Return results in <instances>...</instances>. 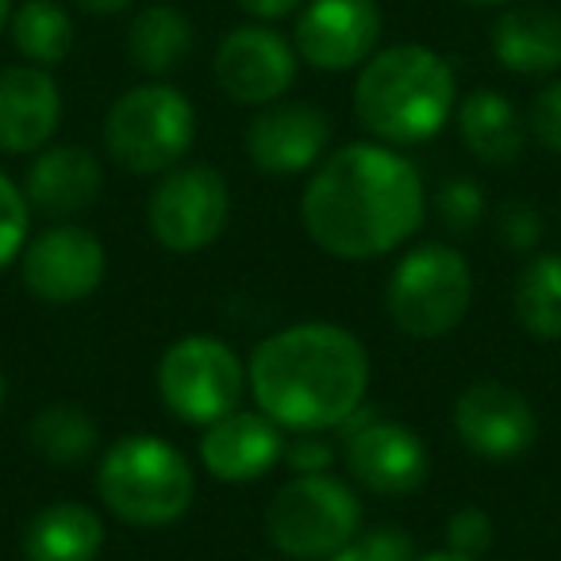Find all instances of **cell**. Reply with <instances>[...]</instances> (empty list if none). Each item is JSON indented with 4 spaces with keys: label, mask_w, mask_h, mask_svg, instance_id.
Masks as SVG:
<instances>
[{
    "label": "cell",
    "mask_w": 561,
    "mask_h": 561,
    "mask_svg": "<svg viewBox=\"0 0 561 561\" xmlns=\"http://www.w3.org/2000/svg\"><path fill=\"white\" fill-rule=\"evenodd\" d=\"M12 47L27 66L55 70L73 50V20L58 0H24L9 20Z\"/></svg>",
    "instance_id": "603a6c76"
},
{
    "label": "cell",
    "mask_w": 561,
    "mask_h": 561,
    "mask_svg": "<svg viewBox=\"0 0 561 561\" xmlns=\"http://www.w3.org/2000/svg\"><path fill=\"white\" fill-rule=\"evenodd\" d=\"M454 431L477 458L507 461L535 446L538 415L519 389L504 381H473L454 400Z\"/></svg>",
    "instance_id": "5bb4252c"
},
{
    "label": "cell",
    "mask_w": 561,
    "mask_h": 561,
    "mask_svg": "<svg viewBox=\"0 0 561 561\" xmlns=\"http://www.w3.org/2000/svg\"><path fill=\"white\" fill-rule=\"evenodd\" d=\"M458 119V135L466 150L484 165H512L523 154L527 142V124H523L519 108L496 89H473L466 101L454 108Z\"/></svg>",
    "instance_id": "ffe728a7"
},
{
    "label": "cell",
    "mask_w": 561,
    "mask_h": 561,
    "mask_svg": "<svg viewBox=\"0 0 561 561\" xmlns=\"http://www.w3.org/2000/svg\"><path fill=\"white\" fill-rule=\"evenodd\" d=\"M331 119L308 101L265 104L247 127V158L265 178H297L323 162Z\"/></svg>",
    "instance_id": "9a60e30c"
},
{
    "label": "cell",
    "mask_w": 561,
    "mask_h": 561,
    "mask_svg": "<svg viewBox=\"0 0 561 561\" xmlns=\"http://www.w3.org/2000/svg\"><path fill=\"white\" fill-rule=\"evenodd\" d=\"M27 443L55 466H81V461L96 454L101 427L81 404L58 400V404H47L43 412H35V420L27 423Z\"/></svg>",
    "instance_id": "cb8c5ba5"
},
{
    "label": "cell",
    "mask_w": 561,
    "mask_h": 561,
    "mask_svg": "<svg viewBox=\"0 0 561 561\" xmlns=\"http://www.w3.org/2000/svg\"><path fill=\"white\" fill-rule=\"evenodd\" d=\"M196 142V108L165 81L127 89L104 116V150L139 178H162L185 162Z\"/></svg>",
    "instance_id": "5b68a950"
},
{
    "label": "cell",
    "mask_w": 561,
    "mask_h": 561,
    "mask_svg": "<svg viewBox=\"0 0 561 561\" xmlns=\"http://www.w3.org/2000/svg\"><path fill=\"white\" fill-rule=\"evenodd\" d=\"M438 219L450 234H469L484 219V188L473 178H450L443 181L435 196Z\"/></svg>",
    "instance_id": "4316f807"
},
{
    "label": "cell",
    "mask_w": 561,
    "mask_h": 561,
    "mask_svg": "<svg viewBox=\"0 0 561 561\" xmlns=\"http://www.w3.org/2000/svg\"><path fill=\"white\" fill-rule=\"evenodd\" d=\"M9 20H12V0H0V32H4Z\"/></svg>",
    "instance_id": "8d00e7d4"
},
{
    "label": "cell",
    "mask_w": 561,
    "mask_h": 561,
    "mask_svg": "<svg viewBox=\"0 0 561 561\" xmlns=\"http://www.w3.org/2000/svg\"><path fill=\"white\" fill-rule=\"evenodd\" d=\"M328 561H369V558L362 553V546H358V542H346L343 550H335Z\"/></svg>",
    "instance_id": "e575fe53"
},
{
    "label": "cell",
    "mask_w": 561,
    "mask_h": 561,
    "mask_svg": "<svg viewBox=\"0 0 561 561\" xmlns=\"http://www.w3.org/2000/svg\"><path fill=\"white\" fill-rule=\"evenodd\" d=\"M4 392L9 389H4V374H0V404H4Z\"/></svg>",
    "instance_id": "f35d334b"
},
{
    "label": "cell",
    "mask_w": 561,
    "mask_h": 561,
    "mask_svg": "<svg viewBox=\"0 0 561 561\" xmlns=\"http://www.w3.org/2000/svg\"><path fill=\"white\" fill-rule=\"evenodd\" d=\"M354 542L362 546L369 561H415V542L404 527H392V523H381V527L358 530Z\"/></svg>",
    "instance_id": "f1b7e54d"
},
{
    "label": "cell",
    "mask_w": 561,
    "mask_h": 561,
    "mask_svg": "<svg viewBox=\"0 0 561 561\" xmlns=\"http://www.w3.org/2000/svg\"><path fill=\"white\" fill-rule=\"evenodd\" d=\"M280 458H285V438L265 412L234 408L231 415L204 427L201 466L224 484L262 481Z\"/></svg>",
    "instance_id": "2e32d148"
},
{
    "label": "cell",
    "mask_w": 561,
    "mask_h": 561,
    "mask_svg": "<svg viewBox=\"0 0 561 561\" xmlns=\"http://www.w3.org/2000/svg\"><path fill=\"white\" fill-rule=\"evenodd\" d=\"M96 496L131 527H165L188 512L196 473L173 443L158 435H124L96 466Z\"/></svg>",
    "instance_id": "277c9868"
},
{
    "label": "cell",
    "mask_w": 561,
    "mask_h": 561,
    "mask_svg": "<svg viewBox=\"0 0 561 561\" xmlns=\"http://www.w3.org/2000/svg\"><path fill=\"white\" fill-rule=\"evenodd\" d=\"M247 392L242 358L211 335H185L158 362V397L181 423L208 427L239 408Z\"/></svg>",
    "instance_id": "ba28073f"
},
{
    "label": "cell",
    "mask_w": 561,
    "mask_h": 561,
    "mask_svg": "<svg viewBox=\"0 0 561 561\" xmlns=\"http://www.w3.org/2000/svg\"><path fill=\"white\" fill-rule=\"evenodd\" d=\"M496 234L512 250H530L538 239H542V216H538V211L530 208V204L512 201V204H504V208H500Z\"/></svg>",
    "instance_id": "f546056e"
},
{
    "label": "cell",
    "mask_w": 561,
    "mask_h": 561,
    "mask_svg": "<svg viewBox=\"0 0 561 561\" xmlns=\"http://www.w3.org/2000/svg\"><path fill=\"white\" fill-rule=\"evenodd\" d=\"M27 227H32V204L24 188L0 173V270H9L27 247Z\"/></svg>",
    "instance_id": "484cf974"
},
{
    "label": "cell",
    "mask_w": 561,
    "mask_h": 561,
    "mask_svg": "<svg viewBox=\"0 0 561 561\" xmlns=\"http://www.w3.org/2000/svg\"><path fill=\"white\" fill-rule=\"evenodd\" d=\"M415 561H473V558L454 553V550H438V553H415Z\"/></svg>",
    "instance_id": "d590c367"
},
{
    "label": "cell",
    "mask_w": 561,
    "mask_h": 561,
    "mask_svg": "<svg viewBox=\"0 0 561 561\" xmlns=\"http://www.w3.org/2000/svg\"><path fill=\"white\" fill-rule=\"evenodd\" d=\"M492 55L507 73L546 78L561 70V12L553 9H507L492 24Z\"/></svg>",
    "instance_id": "d6986e66"
},
{
    "label": "cell",
    "mask_w": 561,
    "mask_h": 561,
    "mask_svg": "<svg viewBox=\"0 0 561 561\" xmlns=\"http://www.w3.org/2000/svg\"><path fill=\"white\" fill-rule=\"evenodd\" d=\"M104 550V519L78 500H55L32 515L24 530L27 561H96Z\"/></svg>",
    "instance_id": "44dd1931"
},
{
    "label": "cell",
    "mask_w": 561,
    "mask_h": 561,
    "mask_svg": "<svg viewBox=\"0 0 561 561\" xmlns=\"http://www.w3.org/2000/svg\"><path fill=\"white\" fill-rule=\"evenodd\" d=\"M297 47L265 24H242L224 35L216 50V85L234 104H277L297 81Z\"/></svg>",
    "instance_id": "8fae6325"
},
{
    "label": "cell",
    "mask_w": 561,
    "mask_h": 561,
    "mask_svg": "<svg viewBox=\"0 0 561 561\" xmlns=\"http://www.w3.org/2000/svg\"><path fill=\"white\" fill-rule=\"evenodd\" d=\"M515 320L535 339H561V254H535L515 277Z\"/></svg>",
    "instance_id": "d4e9b609"
},
{
    "label": "cell",
    "mask_w": 561,
    "mask_h": 561,
    "mask_svg": "<svg viewBox=\"0 0 561 561\" xmlns=\"http://www.w3.org/2000/svg\"><path fill=\"white\" fill-rule=\"evenodd\" d=\"M530 135L542 142L546 150L561 154V81H550L530 104Z\"/></svg>",
    "instance_id": "4dcf8cb0"
},
{
    "label": "cell",
    "mask_w": 561,
    "mask_h": 561,
    "mask_svg": "<svg viewBox=\"0 0 561 561\" xmlns=\"http://www.w3.org/2000/svg\"><path fill=\"white\" fill-rule=\"evenodd\" d=\"M231 219V193L219 170L208 162L173 165L162 173L147 204V224L158 247L170 254H196L208 250Z\"/></svg>",
    "instance_id": "9c48e42d"
},
{
    "label": "cell",
    "mask_w": 561,
    "mask_h": 561,
    "mask_svg": "<svg viewBox=\"0 0 561 561\" xmlns=\"http://www.w3.org/2000/svg\"><path fill=\"white\" fill-rule=\"evenodd\" d=\"M101 188H104L101 158L89 147H78V142L43 147L24 173L27 204H32V211L50 219H66L93 208Z\"/></svg>",
    "instance_id": "ac0fdd59"
},
{
    "label": "cell",
    "mask_w": 561,
    "mask_h": 561,
    "mask_svg": "<svg viewBox=\"0 0 561 561\" xmlns=\"http://www.w3.org/2000/svg\"><path fill=\"white\" fill-rule=\"evenodd\" d=\"M458 78L438 50L397 43L374 50L354 81V116L385 147H420L450 124Z\"/></svg>",
    "instance_id": "3957f363"
},
{
    "label": "cell",
    "mask_w": 561,
    "mask_h": 561,
    "mask_svg": "<svg viewBox=\"0 0 561 561\" xmlns=\"http://www.w3.org/2000/svg\"><path fill=\"white\" fill-rule=\"evenodd\" d=\"M492 538H496V527L484 507H458L446 523V550L466 553L473 561H481L492 550Z\"/></svg>",
    "instance_id": "83f0119b"
},
{
    "label": "cell",
    "mask_w": 561,
    "mask_h": 561,
    "mask_svg": "<svg viewBox=\"0 0 561 561\" xmlns=\"http://www.w3.org/2000/svg\"><path fill=\"white\" fill-rule=\"evenodd\" d=\"M81 12H89V16H116V12H127L135 4V0H73Z\"/></svg>",
    "instance_id": "836d02e7"
},
{
    "label": "cell",
    "mask_w": 561,
    "mask_h": 561,
    "mask_svg": "<svg viewBox=\"0 0 561 561\" xmlns=\"http://www.w3.org/2000/svg\"><path fill=\"white\" fill-rule=\"evenodd\" d=\"M193 20L173 4H147L127 27V55L150 78L173 73L193 55Z\"/></svg>",
    "instance_id": "7402d4cb"
},
{
    "label": "cell",
    "mask_w": 561,
    "mask_h": 561,
    "mask_svg": "<svg viewBox=\"0 0 561 561\" xmlns=\"http://www.w3.org/2000/svg\"><path fill=\"white\" fill-rule=\"evenodd\" d=\"M466 4H512V0H466Z\"/></svg>",
    "instance_id": "74e56055"
},
{
    "label": "cell",
    "mask_w": 561,
    "mask_h": 561,
    "mask_svg": "<svg viewBox=\"0 0 561 561\" xmlns=\"http://www.w3.org/2000/svg\"><path fill=\"white\" fill-rule=\"evenodd\" d=\"M108 270V250L89 227L58 224L27 239L20 254V277L35 300L47 305H78L101 289Z\"/></svg>",
    "instance_id": "30bf717a"
},
{
    "label": "cell",
    "mask_w": 561,
    "mask_h": 561,
    "mask_svg": "<svg viewBox=\"0 0 561 561\" xmlns=\"http://www.w3.org/2000/svg\"><path fill=\"white\" fill-rule=\"evenodd\" d=\"M247 16H254L257 24H270V20H285L297 9H305V0H234Z\"/></svg>",
    "instance_id": "d6a6232c"
},
{
    "label": "cell",
    "mask_w": 561,
    "mask_h": 561,
    "mask_svg": "<svg viewBox=\"0 0 561 561\" xmlns=\"http://www.w3.org/2000/svg\"><path fill=\"white\" fill-rule=\"evenodd\" d=\"M343 431V461L362 489L377 496H408L427 481L431 454L412 427L392 420H351Z\"/></svg>",
    "instance_id": "4fadbf2b"
},
{
    "label": "cell",
    "mask_w": 561,
    "mask_h": 561,
    "mask_svg": "<svg viewBox=\"0 0 561 561\" xmlns=\"http://www.w3.org/2000/svg\"><path fill=\"white\" fill-rule=\"evenodd\" d=\"M285 461H289L293 473H331V466H335V450H331L323 438H293L289 446H285Z\"/></svg>",
    "instance_id": "1f68e13d"
},
{
    "label": "cell",
    "mask_w": 561,
    "mask_h": 561,
    "mask_svg": "<svg viewBox=\"0 0 561 561\" xmlns=\"http://www.w3.org/2000/svg\"><path fill=\"white\" fill-rule=\"evenodd\" d=\"M62 124V93L50 70L9 66L0 70V150L39 154Z\"/></svg>",
    "instance_id": "e0dca14e"
},
{
    "label": "cell",
    "mask_w": 561,
    "mask_h": 561,
    "mask_svg": "<svg viewBox=\"0 0 561 561\" xmlns=\"http://www.w3.org/2000/svg\"><path fill=\"white\" fill-rule=\"evenodd\" d=\"M254 408L280 431L320 435L346 427L369 392V354L339 323H293L262 339L247 362Z\"/></svg>",
    "instance_id": "7a4b0ae2"
},
{
    "label": "cell",
    "mask_w": 561,
    "mask_h": 561,
    "mask_svg": "<svg viewBox=\"0 0 561 561\" xmlns=\"http://www.w3.org/2000/svg\"><path fill=\"white\" fill-rule=\"evenodd\" d=\"M381 43V9L374 0H305L293 47L323 73L362 70Z\"/></svg>",
    "instance_id": "7c38bea8"
},
{
    "label": "cell",
    "mask_w": 561,
    "mask_h": 561,
    "mask_svg": "<svg viewBox=\"0 0 561 561\" xmlns=\"http://www.w3.org/2000/svg\"><path fill=\"white\" fill-rule=\"evenodd\" d=\"M473 305V270L446 242H423L397 262L385 289L392 323L412 339H443Z\"/></svg>",
    "instance_id": "52a82bcc"
},
{
    "label": "cell",
    "mask_w": 561,
    "mask_h": 561,
    "mask_svg": "<svg viewBox=\"0 0 561 561\" xmlns=\"http://www.w3.org/2000/svg\"><path fill=\"white\" fill-rule=\"evenodd\" d=\"M362 530V500L331 473H293L270 500L265 535L293 561H328Z\"/></svg>",
    "instance_id": "8992f818"
},
{
    "label": "cell",
    "mask_w": 561,
    "mask_h": 561,
    "mask_svg": "<svg viewBox=\"0 0 561 561\" xmlns=\"http://www.w3.org/2000/svg\"><path fill=\"white\" fill-rule=\"evenodd\" d=\"M427 188L412 162L385 142H346L316 165L300 219L323 254L369 262L392 254L420 231Z\"/></svg>",
    "instance_id": "6da1fadb"
}]
</instances>
